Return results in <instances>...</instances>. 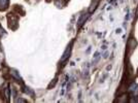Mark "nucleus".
Returning a JSON list of instances; mask_svg holds the SVG:
<instances>
[{
	"instance_id": "nucleus-1",
	"label": "nucleus",
	"mask_w": 138,
	"mask_h": 103,
	"mask_svg": "<svg viewBox=\"0 0 138 103\" xmlns=\"http://www.w3.org/2000/svg\"><path fill=\"white\" fill-rule=\"evenodd\" d=\"M71 45H72V43H70V45L67 46L66 51H65L64 54H63V57L61 58V62H64V61L69 57V55H70V53H71Z\"/></svg>"
},
{
	"instance_id": "nucleus-2",
	"label": "nucleus",
	"mask_w": 138,
	"mask_h": 103,
	"mask_svg": "<svg viewBox=\"0 0 138 103\" xmlns=\"http://www.w3.org/2000/svg\"><path fill=\"white\" fill-rule=\"evenodd\" d=\"M87 18H88V13H85V15H82V16L79 18V20H78V26H81L82 24H84L85 21L87 20Z\"/></svg>"
},
{
	"instance_id": "nucleus-3",
	"label": "nucleus",
	"mask_w": 138,
	"mask_h": 103,
	"mask_svg": "<svg viewBox=\"0 0 138 103\" xmlns=\"http://www.w3.org/2000/svg\"><path fill=\"white\" fill-rule=\"evenodd\" d=\"M98 2H99V0H95V2L93 1V3L91 4V7H90V12H93L96 7H97V5H98Z\"/></svg>"
},
{
	"instance_id": "nucleus-4",
	"label": "nucleus",
	"mask_w": 138,
	"mask_h": 103,
	"mask_svg": "<svg viewBox=\"0 0 138 103\" xmlns=\"http://www.w3.org/2000/svg\"><path fill=\"white\" fill-rule=\"evenodd\" d=\"M11 74H12V75H13V76H15V77H17L18 79H21L20 75H19V74L17 73V71H16V70H12V71H11Z\"/></svg>"
},
{
	"instance_id": "nucleus-5",
	"label": "nucleus",
	"mask_w": 138,
	"mask_h": 103,
	"mask_svg": "<svg viewBox=\"0 0 138 103\" xmlns=\"http://www.w3.org/2000/svg\"><path fill=\"white\" fill-rule=\"evenodd\" d=\"M98 60H99V53H96L95 54V60H93V62H94V63H96Z\"/></svg>"
},
{
	"instance_id": "nucleus-6",
	"label": "nucleus",
	"mask_w": 138,
	"mask_h": 103,
	"mask_svg": "<svg viewBox=\"0 0 138 103\" xmlns=\"http://www.w3.org/2000/svg\"><path fill=\"white\" fill-rule=\"evenodd\" d=\"M5 96H6V99L8 100V98H9V90H8V88L5 90Z\"/></svg>"
},
{
	"instance_id": "nucleus-7",
	"label": "nucleus",
	"mask_w": 138,
	"mask_h": 103,
	"mask_svg": "<svg viewBox=\"0 0 138 103\" xmlns=\"http://www.w3.org/2000/svg\"><path fill=\"white\" fill-rule=\"evenodd\" d=\"M116 33H118V34H121V33H122V29H116Z\"/></svg>"
},
{
	"instance_id": "nucleus-8",
	"label": "nucleus",
	"mask_w": 138,
	"mask_h": 103,
	"mask_svg": "<svg viewBox=\"0 0 138 103\" xmlns=\"http://www.w3.org/2000/svg\"><path fill=\"white\" fill-rule=\"evenodd\" d=\"M103 57H104V58H107V57H108V53H105L104 55H103Z\"/></svg>"
}]
</instances>
